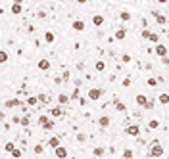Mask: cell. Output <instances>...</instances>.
I'll use <instances>...</instances> for the list:
<instances>
[{"mask_svg": "<svg viewBox=\"0 0 169 159\" xmlns=\"http://www.w3.org/2000/svg\"><path fill=\"white\" fill-rule=\"evenodd\" d=\"M163 155V146L160 144V142H154L152 146H150L148 150V157L150 159H158V157H162Z\"/></svg>", "mask_w": 169, "mask_h": 159, "instance_id": "1", "label": "cell"}, {"mask_svg": "<svg viewBox=\"0 0 169 159\" xmlns=\"http://www.w3.org/2000/svg\"><path fill=\"white\" fill-rule=\"evenodd\" d=\"M104 94V90L102 88H91L89 90V100H100Z\"/></svg>", "mask_w": 169, "mask_h": 159, "instance_id": "2", "label": "cell"}, {"mask_svg": "<svg viewBox=\"0 0 169 159\" xmlns=\"http://www.w3.org/2000/svg\"><path fill=\"white\" fill-rule=\"evenodd\" d=\"M156 54L162 57V59H163V57H167V46L162 44V42H160V44H156Z\"/></svg>", "mask_w": 169, "mask_h": 159, "instance_id": "3", "label": "cell"}, {"mask_svg": "<svg viewBox=\"0 0 169 159\" xmlns=\"http://www.w3.org/2000/svg\"><path fill=\"white\" fill-rule=\"evenodd\" d=\"M125 132L129 134V136H138V134H140V127H138V125H129Z\"/></svg>", "mask_w": 169, "mask_h": 159, "instance_id": "4", "label": "cell"}, {"mask_svg": "<svg viewBox=\"0 0 169 159\" xmlns=\"http://www.w3.org/2000/svg\"><path fill=\"white\" fill-rule=\"evenodd\" d=\"M54 155H56L58 159H67V150H65L64 146H60V148L54 150Z\"/></svg>", "mask_w": 169, "mask_h": 159, "instance_id": "5", "label": "cell"}, {"mask_svg": "<svg viewBox=\"0 0 169 159\" xmlns=\"http://www.w3.org/2000/svg\"><path fill=\"white\" fill-rule=\"evenodd\" d=\"M98 125H100L102 128H108L110 127V117H108V115H102V117L98 119Z\"/></svg>", "mask_w": 169, "mask_h": 159, "instance_id": "6", "label": "cell"}, {"mask_svg": "<svg viewBox=\"0 0 169 159\" xmlns=\"http://www.w3.org/2000/svg\"><path fill=\"white\" fill-rule=\"evenodd\" d=\"M48 146L54 148V150H56V148H60V146H62V144H60V136H52V138L48 140Z\"/></svg>", "mask_w": 169, "mask_h": 159, "instance_id": "7", "label": "cell"}, {"mask_svg": "<svg viewBox=\"0 0 169 159\" xmlns=\"http://www.w3.org/2000/svg\"><path fill=\"white\" fill-rule=\"evenodd\" d=\"M17 106H21V102L17 100V98H13V100H8V102H4V108H17Z\"/></svg>", "mask_w": 169, "mask_h": 159, "instance_id": "8", "label": "cell"}, {"mask_svg": "<svg viewBox=\"0 0 169 159\" xmlns=\"http://www.w3.org/2000/svg\"><path fill=\"white\" fill-rule=\"evenodd\" d=\"M137 104L140 106V108H146V104H148V98H146L144 94H138V96H137Z\"/></svg>", "mask_w": 169, "mask_h": 159, "instance_id": "9", "label": "cell"}, {"mask_svg": "<svg viewBox=\"0 0 169 159\" xmlns=\"http://www.w3.org/2000/svg\"><path fill=\"white\" fill-rule=\"evenodd\" d=\"M125 37H127V29L121 27V29H117V31H115V38H117V40H123Z\"/></svg>", "mask_w": 169, "mask_h": 159, "instance_id": "10", "label": "cell"}, {"mask_svg": "<svg viewBox=\"0 0 169 159\" xmlns=\"http://www.w3.org/2000/svg\"><path fill=\"white\" fill-rule=\"evenodd\" d=\"M39 69L40 71H48L50 69V61H48V59H40L39 61Z\"/></svg>", "mask_w": 169, "mask_h": 159, "instance_id": "11", "label": "cell"}, {"mask_svg": "<svg viewBox=\"0 0 169 159\" xmlns=\"http://www.w3.org/2000/svg\"><path fill=\"white\" fill-rule=\"evenodd\" d=\"M50 115L58 119V117H62V115H64V109H62V108H52V109H50Z\"/></svg>", "mask_w": 169, "mask_h": 159, "instance_id": "12", "label": "cell"}, {"mask_svg": "<svg viewBox=\"0 0 169 159\" xmlns=\"http://www.w3.org/2000/svg\"><path fill=\"white\" fill-rule=\"evenodd\" d=\"M83 29H84V23L81 19H75L73 21V31H83Z\"/></svg>", "mask_w": 169, "mask_h": 159, "instance_id": "13", "label": "cell"}, {"mask_svg": "<svg viewBox=\"0 0 169 159\" xmlns=\"http://www.w3.org/2000/svg\"><path fill=\"white\" fill-rule=\"evenodd\" d=\"M154 15H156V21L160 25H165V23H167V17H165V15H162V13H158V12H154Z\"/></svg>", "mask_w": 169, "mask_h": 159, "instance_id": "14", "label": "cell"}, {"mask_svg": "<svg viewBox=\"0 0 169 159\" xmlns=\"http://www.w3.org/2000/svg\"><path fill=\"white\" fill-rule=\"evenodd\" d=\"M12 13H13V15L21 13V2H13V4H12Z\"/></svg>", "mask_w": 169, "mask_h": 159, "instance_id": "15", "label": "cell"}, {"mask_svg": "<svg viewBox=\"0 0 169 159\" xmlns=\"http://www.w3.org/2000/svg\"><path fill=\"white\" fill-rule=\"evenodd\" d=\"M148 128H150V130H152V128H154V130L160 128V121H158V119H150V121H148Z\"/></svg>", "mask_w": 169, "mask_h": 159, "instance_id": "16", "label": "cell"}, {"mask_svg": "<svg viewBox=\"0 0 169 159\" xmlns=\"http://www.w3.org/2000/svg\"><path fill=\"white\" fill-rule=\"evenodd\" d=\"M160 104H163V106L169 104V94L167 92H162V94H160Z\"/></svg>", "mask_w": 169, "mask_h": 159, "instance_id": "17", "label": "cell"}, {"mask_svg": "<svg viewBox=\"0 0 169 159\" xmlns=\"http://www.w3.org/2000/svg\"><path fill=\"white\" fill-rule=\"evenodd\" d=\"M92 23H94L96 27H100L102 23H104V15H94V17H92Z\"/></svg>", "mask_w": 169, "mask_h": 159, "instance_id": "18", "label": "cell"}, {"mask_svg": "<svg viewBox=\"0 0 169 159\" xmlns=\"http://www.w3.org/2000/svg\"><path fill=\"white\" fill-rule=\"evenodd\" d=\"M92 153H94L96 157H102V155L106 153V150H104V148H94V150H92Z\"/></svg>", "mask_w": 169, "mask_h": 159, "instance_id": "19", "label": "cell"}, {"mask_svg": "<svg viewBox=\"0 0 169 159\" xmlns=\"http://www.w3.org/2000/svg\"><path fill=\"white\" fill-rule=\"evenodd\" d=\"M44 40L50 44V42H54V33H50V31H46L44 33Z\"/></svg>", "mask_w": 169, "mask_h": 159, "instance_id": "20", "label": "cell"}, {"mask_svg": "<svg viewBox=\"0 0 169 159\" xmlns=\"http://www.w3.org/2000/svg\"><path fill=\"white\" fill-rule=\"evenodd\" d=\"M39 102V96H31V98H27V106H37Z\"/></svg>", "mask_w": 169, "mask_h": 159, "instance_id": "21", "label": "cell"}, {"mask_svg": "<svg viewBox=\"0 0 169 159\" xmlns=\"http://www.w3.org/2000/svg\"><path fill=\"white\" fill-rule=\"evenodd\" d=\"M6 61H8V52L0 50V63H6Z\"/></svg>", "mask_w": 169, "mask_h": 159, "instance_id": "22", "label": "cell"}, {"mask_svg": "<svg viewBox=\"0 0 169 159\" xmlns=\"http://www.w3.org/2000/svg\"><path fill=\"white\" fill-rule=\"evenodd\" d=\"M135 157V152H133V150H125L123 152V159H133Z\"/></svg>", "mask_w": 169, "mask_h": 159, "instance_id": "23", "label": "cell"}, {"mask_svg": "<svg viewBox=\"0 0 169 159\" xmlns=\"http://www.w3.org/2000/svg\"><path fill=\"white\" fill-rule=\"evenodd\" d=\"M113 104H115V109H117V111H125V104L123 102H119V100L115 98V102H113Z\"/></svg>", "mask_w": 169, "mask_h": 159, "instance_id": "24", "label": "cell"}, {"mask_svg": "<svg viewBox=\"0 0 169 159\" xmlns=\"http://www.w3.org/2000/svg\"><path fill=\"white\" fill-rule=\"evenodd\" d=\"M94 69H96V71H104L106 69V63H104V61H96V63H94Z\"/></svg>", "mask_w": 169, "mask_h": 159, "instance_id": "25", "label": "cell"}, {"mask_svg": "<svg viewBox=\"0 0 169 159\" xmlns=\"http://www.w3.org/2000/svg\"><path fill=\"white\" fill-rule=\"evenodd\" d=\"M29 123H31L29 115H23V117H21V127H29Z\"/></svg>", "mask_w": 169, "mask_h": 159, "instance_id": "26", "label": "cell"}, {"mask_svg": "<svg viewBox=\"0 0 169 159\" xmlns=\"http://www.w3.org/2000/svg\"><path fill=\"white\" fill-rule=\"evenodd\" d=\"M4 150L10 153H13V150H15V146H13V142H6V146H4Z\"/></svg>", "mask_w": 169, "mask_h": 159, "instance_id": "27", "label": "cell"}, {"mask_svg": "<svg viewBox=\"0 0 169 159\" xmlns=\"http://www.w3.org/2000/svg\"><path fill=\"white\" fill-rule=\"evenodd\" d=\"M48 121H50V119H48L46 115H40V117H39V123H40V127H44V125H46Z\"/></svg>", "mask_w": 169, "mask_h": 159, "instance_id": "28", "label": "cell"}, {"mask_svg": "<svg viewBox=\"0 0 169 159\" xmlns=\"http://www.w3.org/2000/svg\"><path fill=\"white\" fill-rule=\"evenodd\" d=\"M58 102H60V104H67V102H69V98H67L65 94H60V96H58Z\"/></svg>", "mask_w": 169, "mask_h": 159, "instance_id": "29", "label": "cell"}, {"mask_svg": "<svg viewBox=\"0 0 169 159\" xmlns=\"http://www.w3.org/2000/svg\"><path fill=\"white\" fill-rule=\"evenodd\" d=\"M54 125H56V123H54L52 119H50V121L46 123V125H44V127H42V128H44V130H52V128H54Z\"/></svg>", "mask_w": 169, "mask_h": 159, "instance_id": "30", "label": "cell"}, {"mask_svg": "<svg viewBox=\"0 0 169 159\" xmlns=\"http://www.w3.org/2000/svg\"><path fill=\"white\" fill-rule=\"evenodd\" d=\"M119 17L123 19V21H129V19H131V13L129 12H121V13H119Z\"/></svg>", "mask_w": 169, "mask_h": 159, "instance_id": "31", "label": "cell"}, {"mask_svg": "<svg viewBox=\"0 0 169 159\" xmlns=\"http://www.w3.org/2000/svg\"><path fill=\"white\" fill-rule=\"evenodd\" d=\"M146 84H148V86H152V88H154V86H158V81H156V79H152V77H150L148 81H146Z\"/></svg>", "mask_w": 169, "mask_h": 159, "instance_id": "32", "label": "cell"}, {"mask_svg": "<svg viewBox=\"0 0 169 159\" xmlns=\"http://www.w3.org/2000/svg\"><path fill=\"white\" fill-rule=\"evenodd\" d=\"M150 42H156V44H160V37H158L156 33H152V37H150Z\"/></svg>", "mask_w": 169, "mask_h": 159, "instance_id": "33", "label": "cell"}, {"mask_svg": "<svg viewBox=\"0 0 169 159\" xmlns=\"http://www.w3.org/2000/svg\"><path fill=\"white\" fill-rule=\"evenodd\" d=\"M140 35H142V38H148V40H150V37H152V31H148V29H144V31L140 33Z\"/></svg>", "mask_w": 169, "mask_h": 159, "instance_id": "34", "label": "cell"}, {"mask_svg": "<svg viewBox=\"0 0 169 159\" xmlns=\"http://www.w3.org/2000/svg\"><path fill=\"white\" fill-rule=\"evenodd\" d=\"M121 61H123V63H129V61H131V56H129V54H123V56H121Z\"/></svg>", "mask_w": 169, "mask_h": 159, "instance_id": "35", "label": "cell"}, {"mask_svg": "<svg viewBox=\"0 0 169 159\" xmlns=\"http://www.w3.org/2000/svg\"><path fill=\"white\" fill-rule=\"evenodd\" d=\"M12 155H13V157H15V159H19V157H21V150H17V148H15Z\"/></svg>", "mask_w": 169, "mask_h": 159, "instance_id": "36", "label": "cell"}, {"mask_svg": "<svg viewBox=\"0 0 169 159\" xmlns=\"http://www.w3.org/2000/svg\"><path fill=\"white\" fill-rule=\"evenodd\" d=\"M154 106H156V102H154V100H148V104H146V108L144 109H152Z\"/></svg>", "mask_w": 169, "mask_h": 159, "instance_id": "37", "label": "cell"}, {"mask_svg": "<svg viewBox=\"0 0 169 159\" xmlns=\"http://www.w3.org/2000/svg\"><path fill=\"white\" fill-rule=\"evenodd\" d=\"M39 102H48V96H44V94H39Z\"/></svg>", "mask_w": 169, "mask_h": 159, "instance_id": "38", "label": "cell"}, {"mask_svg": "<svg viewBox=\"0 0 169 159\" xmlns=\"http://www.w3.org/2000/svg\"><path fill=\"white\" fill-rule=\"evenodd\" d=\"M35 153H42V146H40V144L35 146Z\"/></svg>", "mask_w": 169, "mask_h": 159, "instance_id": "39", "label": "cell"}, {"mask_svg": "<svg viewBox=\"0 0 169 159\" xmlns=\"http://www.w3.org/2000/svg\"><path fill=\"white\" fill-rule=\"evenodd\" d=\"M131 84V79H123V86H129Z\"/></svg>", "mask_w": 169, "mask_h": 159, "instance_id": "40", "label": "cell"}, {"mask_svg": "<svg viewBox=\"0 0 169 159\" xmlns=\"http://www.w3.org/2000/svg\"><path fill=\"white\" fill-rule=\"evenodd\" d=\"M75 98H79V90H75V92L71 94V100H75Z\"/></svg>", "mask_w": 169, "mask_h": 159, "instance_id": "41", "label": "cell"}]
</instances>
